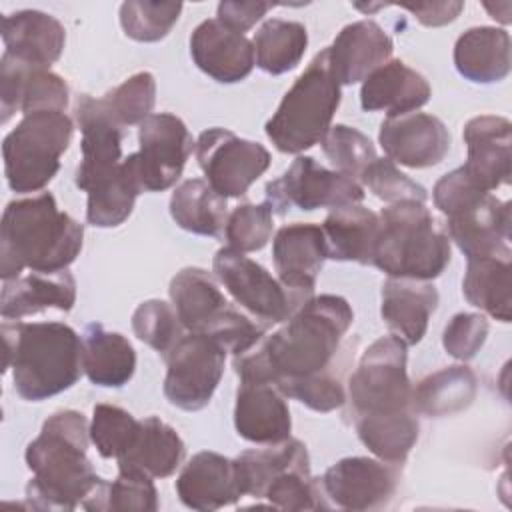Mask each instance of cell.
I'll return each mask as SVG.
<instances>
[{"label": "cell", "mask_w": 512, "mask_h": 512, "mask_svg": "<svg viewBox=\"0 0 512 512\" xmlns=\"http://www.w3.org/2000/svg\"><path fill=\"white\" fill-rule=\"evenodd\" d=\"M4 52L14 58L50 68L64 50L66 30L50 14L40 10H18L2 18Z\"/></svg>", "instance_id": "obj_29"}, {"label": "cell", "mask_w": 512, "mask_h": 512, "mask_svg": "<svg viewBox=\"0 0 512 512\" xmlns=\"http://www.w3.org/2000/svg\"><path fill=\"white\" fill-rule=\"evenodd\" d=\"M194 154L206 182L224 198H238L268 170L270 152L252 140H244L226 128L204 130Z\"/></svg>", "instance_id": "obj_13"}, {"label": "cell", "mask_w": 512, "mask_h": 512, "mask_svg": "<svg viewBox=\"0 0 512 512\" xmlns=\"http://www.w3.org/2000/svg\"><path fill=\"white\" fill-rule=\"evenodd\" d=\"M400 6L410 14H414V18L424 26L450 24L464 10L462 2H416V4H400Z\"/></svg>", "instance_id": "obj_53"}, {"label": "cell", "mask_w": 512, "mask_h": 512, "mask_svg": "<svg viewBox=\"0 0 512 512\" xmlns=\"http://www.w3.org/2000/svg\"><path fill=\"white\" fill-rule=\"evenodd\" d=\"M74 118L82 132V162L76 168L74 182L88 192L112 178L122 166V126L110 116L102 98L78 96Z\"/></svg>", "instance_id": "obj_16"}, {"label": "cell", "mask_w": 512, "mask_h": 512, "mask_svg": "<svg viewBox=\"0 0 512 512\" xmlns=\"http://www.w3.org/2000/svg\"><path fill=\"white\" fill-rule=\"evenodd\" d=\"M378 140L388 160L408 168L436 166L450 150L448 128L426 112L388 116L380 124Z\"/></svg>", "instance_id": "obj_19"}, {"label": "cell", "mask_w": 512, "mask_h": 512, "mask_svg": "<svg viewBox=\"0 0 512 512\" xmlns=\"http://www.w3.org/2000/svg\"><path fill=\"white\" fill-rule=\"evenodd\" d=\"M436 306L438 290L432 280L388 276L382 284V320L406 346H414L424 338Z\"/></svg>", "instance_id": "obj_26"}, {"label": "cell", "mask_w": 512, "mask_h": 512, "mask_svg": "<svg viewBox=\"0 0 512 512\" xmlns=\"http://www.w3.org/2000/svg\"><path fill=\"white\" fill-rule=\"evenodd\" d=\"M190 56L204 74L222 84L244 80L256 64L254 44L218 18H208L194 28Z\"/></svg>", "instance_id": "obj_20"}, {"label": "cell", "mask_w": 512, "mask_h": 512, "mask_svg": "<svg viewBox=\"0 0 512 512\" xmlns=\"http://www.w3.org/2000/svg\"><path fill=\"white\" fill-rule=\"evenodd\" d=\"M88 444L90 424L82 412L58 410L44 420L24 452L32 472L26 496L34 508L74 510L96 490L104 478L86 456Z\"/></svg>", "instance_id": "obj_2"}, {"label": "cell", "mask_w": 512, "mask_h": 512, "mask_svg": "<svg viewBox=\"0 0 512 512\" xmlns=\"http://www.w3.org/2000/svg\"><path fill=\"white\" fill-rule=\"evenodd\" d=\"M84 226L58 210L50 192L12 200L0 224V276L66 270L82 250Z\"/></svg>", "instance_id": "obj_3"}, {"label": "cell", "mask_w": 512, "mask_h": 512, "mask_svg": "<svg viewBox=\"0 0 512 512\" xmlns=\"http://www.w3.org/2000/svg\"><path fill=\"white\" fill-rule=\"evenodd\" d=\"M352 320L346 298L312 296L276 332L264 334L250 350L234 356L232 366L240 380L272 382L276 388L286 380L332 370Z\"/></svg>", "instance_id": "obj_1"}, {"label": "cell", "mask_w": 512, "mask_h": 512, "mask_svg": "<svg viewBox=\"0 0 512 512\" xmlns=\"http://www.w3.org/2000/svg\"><path fill=\"white\" fill-rule=\"evenodd\" d=\"M510 130V120L494 114L470 118L464 126L468 158L462 168L488 192L510 182Z\"/></svg>", "instance_id": "obj_24"}, {"label": "cell", "mask_w": 512, "mask_h": 512, "mask_svg": "<svg viewBox=\"0 0 512 512\" xmlns=\"http://www.w3.org/2000/svg\"><path fill=\"white\" fill-rule=\"evenodd\" d=\"M76 302V280L68 270L30 272L2 280L0 314L4 320H20L44 310L70 312Z\"/></svg>", "instance_id": "obj_27"}, {"label": "cell", "mask_w": 512, "mask_h": 512, "mask_svg": "<svg viewBox=\"0 0 512 512\" xmlns=\"http://www.w3.org/2000/svg\"><path fill=\"white\" fill-rule=\"evenodd\" d=\"M182 2H138L130 0L120 6V26L136 42H158L168 36L178 22Z\"/></svg>", "instance_id": "obj_45"}, {"label": "cell", "mask_w": 512, "mask_h": 512, "mask_svg": "<svg viewBox=\"0 0 512 512\" xmlns=\"http://www.w3.org/2000/svg\"><path fill=\"white\" fill-rule=\"evenodd\" d=\"M306 460H310L308 450L296 438H286L276 444H264V448H254L238 454L232 464L240 494L262 498L264 488L276 474Z\"/></svg>", "instance_id": "obj_38"}, {"label": "cell", "mask_w": 512, "mask_h": 512, "mask_svg": "<svg viewBox=\"0 0 512 512\" xmlns=\"http://www.w3.org/2000/svg\"><path fill=\"white\" fill-rule=\"evenodd\" d=\"M396 464L350 456L332 464L320 478L324 496L342 510H380L398 488Z\"/></svg>", "instance_id": "obj_17"}, {"label": "cell", "mask_w": 512, "mask_h": 512, "mask_svg": "<svg viewBox=\"0 0 512 512\" xmlns=\"http://www.w3.org/2000/svg\"><path fill=\"white\" fill-rule=\"evenodd\" d=\"M172 306L188 332H200L220 342L234 356L250 350L264 334L258 324L234 308L222 294L216 278L196 266L182 268L170 280Z\"/></svg>", "instance_id": "obj_8"}, {"label": "cell", "mask_w": 512, "mask_h": 512, "mask_svg": "<svg viewBox=\"0 0 512 512\" xmlns=\"http://www.w3.org/2000/svg\"><path fill=\"white\" fill-rule=\"evenodd\" d=\"M74 122L58 110L22 116L2 142L4 174L18 194L42 190L60 170V156L68 150Z\"/></svg>", "instance_id": "obj_9"}, {"label": "cell", "mask_w": 512, "mask_h": 512, "mask_svg": "<svg viewBox=\"0 0 512 512\" xmlns=\"http://www.w3.org/2000/svg\"><path fill=\"white\" fill-rule=\"evenodd\" d=\"M110 116L124 128L140 124L156 104V80L150 72H136L102 98Z\"/></svg>", "instance_id": "obj_46"}, {"label": "cell", "mask_w": 512, "mask_h": 512, "mask_svg": "<svg viewBox=\"0 0 512 512\" xmlns=\"http://www.w3.org/2000/svg\"><path fill=\"white\" fill-rule=\"evenodd\" d=\"M328 258L338 262L372 264L374 248L380 230V218L370 208L358 204H344L332 208L322 224Z\"/></svg>", "instance_id": "obj_31"}, {"label": "cell", "mask_w": 512, "mask_h": 512, "mask_svg": "<svg viewBox=\"0 0 512 512\" xmlns=\"http://www.w3.org/2000/svg\"><path fill=\"white\" fill-rule=\"evenodd\" d=\"M406 348L400 338L382 336L364 350L348 378V400L354 418L414 410Z\"/></svg>", "instance_id": "obj_10"}, {"label": "cell", "mask_w": 512, "mask_h": 512, "mask_svg": "<svg viewBox=\"0 0 512 512\" xmlns=\"http://www.w3.org/2000/svg\"><path fill=\"white\" fill-rule=\"evenodd\" d=\"M184 454L186 446L178 432L158 416H148L140 420V430L130 450L118 458V466H134L152 478H166L178 470Z\"/></svg>", "instance_id": "obj_34"}, {"label": "cell", "mask_w": 512, "mask_h": 512, "mask_svg": "<svg viewBox=\"0 0 512 512\" xmlns=\"http://www.w3.org/2000/svg\"><path fill=\"white\" fill-rule=\"evenodd\" d=\"M4 370H12L14 390L40 402L72 388L82 372V338L62 322H4Z\"/></svg>", "instance_id": "obj_4"}, {"label": "cell", "mask_w": 512, "mask_h": 512, "mask_svg": "<svg viewBox=\"0 0 512 512\" xmlns=\"http://www.w3.org/2000/svg\"><path fill=\"white\" fill-rule=\"evenodd\" d=\"M82 506L94 512H156L160 502L150 474L134 466H118L116 480H102Z\"/></svg>", "instance_id": "obj_40"}, {"label": "cell", "mask_w": 512, "mask_h": 512, "mask_svg": "<svg viewBox=\"0 0 512 512\" xmlns=\"http://www.w3.org/2000/svg\"><path fill=\"white\" fill-rule=\"evenodd\" d=\"M362 184L380 200L388 204L398 202H426V188L404 172L396 168V164L388 158H376L360 176Z\"/></svg>", "instance_id": "obj_49"}, {"label": "cell", "mask_w": 512, "mask_h": 512, "mask_svg": "<svg viewBox=\"0 0 512 512\" xmlns=\"http://www.w3.org/2000/svg\"><path fill=\"white\" fill-rule=\"evenodd\" d=\"M478 392L476 374L464 366H448L412 386V408L424 416H446L466 410Z\"/></svg>", "instance_id": "obj_35"}, {"label": "cell", "mask_w": 512, "mask_h": 512, "mask_svg": "<svg viewBox=\"0 0 512 512\" xmlns=\"http://www.w3.org/2000/svg\"><path fill=\"white\" fill-rule=\"evenodd\" d=\"M82 366L92 384L120 388L134 376L136 352L128 338L92 322L82 334Z\"/></svg>", "instance_id": "obj_32"}, {"label": "cell", "mask_w": 512, "mask_h": 512, "mask_svg": "<svg viewBox=\"0 0 512 512\" xmlns=\"http://www.w3.org/2000/svg\"><path fill=\"white\" fill-rule=\"evenodd\" d=\"M142 184L132 160V154L122 160L120 170L106 182L92 188L86 204V220L98 228L120 226L132 214L138 194H142Z\"/></svg>", "instance_id": "obj_39"}, {"label": "cell", "mask_w": 512, "mask_h": 512, "mask_svg": "<svg viewBox=\"0 0 512 512\" xmlns=\"http://www.w3.org/2000/svg\"><path fill=\"white\" fill-rule=\"evenodd\" d=\"M512 256L470 258L464 278V298L488 316L510 322L512 316Z\"/></svg>", "instance_id": "obj_33"}, {"label": "cell", "mask_w": 512, "mask_h": 512, "mask_svg": "<svg viewBox=\"0 0 512 512\" xmlns=\"http://www.w3.org/2000/svg\"><path fill=\"white\" fill-rule=\"evenodd\" d=\"M364 200V188L336 170L320 166L310 156H298L290 168L266 184V204L274 214H286L292 206L300 210L338 208Z\"/></svg>", "instance_id": "obj_14"}, {"label": "cell", "mask_w": 512, "mask_h": 512, "mask_svg": "<svg viewBox=\"0 0 512 512\" xmlns=\"http://www.w3.org/2000/svg\"><path fill=\"white\" fill-rule=\"evenodd\" d=\"M132 330L138 340L166 356L184 336V326L174 310L164 300H146L132 314Z\"/></svg>", "instance_id": "obj_47"}, {"label": "cell", "mask_w": 512, "mask_h": 512, "mask_svg": "<svg viewBox=\"0 0 512 512\" xmlns=\"http://www.w3.org/2000/svg\"><path fill=\"white\" fill-rule=\"evenodd\" d=\"M226 348L214 338L188 332L164 356V396L176 408L196 412L212 400L226 362Z\"/></svg>", "instance_id": "obj_12"}, {"label": "cell", "mask_w": 512, "mask_h": 512, "mask_svg": "<svg viewBox=\"0 0 512 512\" xmlns=\"http://www.w3.org/2000/svg\"><path fill=\"white\" fill-rule=\"evenodd\" d=\"M274 212L266 202L262 204H240L236 206L224 224V238L228 248L236 252H256L262 250L272 238Z\"/></svg>", "instance_id": "obj_48"}, {"label": "cell", "mask_w": 512, "mask_h": 512, "mask_svg": "<svg viewBox=\"0 0 512 512\" xmlns=\"http://www.w3.org/2000/svg\"><path fill=\"white\" fill-rule=\"evenodd\" d=\"M454 66L474 84L500 82L510 72V34L494 26H474L454 44Z\"/></svg>", "instance_id": "obj_30"}, {"label": "cell", "mask_w": 512, "mask_h": 512, "mask_svg": "<svg viewBox=\"0 0 512 512\" xmlns=\"http://www.w3.org/2000/svg\"><path fill=\"white\" fill-rule=\"evenodd\" d=\"M340 84L332 74L328 48L320 50L284 94L266 122V136L284 154H300L322 142L340 106Z\"/></svg>", "instance_id": "obj_7"}, {"label": "cell", "mask_w": 512, "mask_h": 512, "mask_svg": "<svg viewBox=\"0 0 512 512\" xmlns=\"http://www.w3.org/2000/svg\"><path fill=\"white\" fill-rule=\"evenodd\" d=\"M234 428L238 436L256 444H276L290 438L292 418L286 396L272 382L240 380Z\"/></svg>", "instance_id": "obj_22"}, {"label": "cell", "mask_w": 512, "mask_h": 512, "mask_svg": "<svg viewBox=\"0 0 512 512\" xmlns=\"http://www.w3.org/2000/svg\"><path fill=\"white\" fill-rule=\"evenodd\" d=\"M138 430L140 420L120 406L96 404L92 410L90 440L102 458H122L130 450Z\"/></svg>", "instance_id": "obj_44"}, {"label": "cell", "mask_w": 512, "mask_h": 512, "mask_svg": "<svg viewBox=\"0 0 512 512\" xmlns=\"http://www.w3.org/2000/svg\"><path fill=\"white\" fill-rule=\"evenodd\" d=\"M432 96L428 80L402 60H388L376 68L360 88V104L366 112L400 116L416 112Z\"/></svg>", "instance_id": "obj_28"}, {"label": "cell", "mask_w": 512, "mask_h": 512, "mask_svg": "<svg viewBox=\"0 0 512 512\" xmlns=\"http://www.w3.org/2000/svg\"><path fill=\"white\" fill-rule=\"evenodd\" d=\"M262 498L282 510H320L330 506L324 500L322 484L310 474V460L276 474L264 488Z\"/></svg>", "instance_id": "obj_42"}, {"label": "cell", "mask_w": 512, "mask_h": 512, "mask_svg": "<svg viewBox=\"0 0 512 512\" xmlns=\"http://www.w3.org/2000/svg\"><path fill=\"white\" fill-rule=\"evenodd\" d=\"M394 50L392 38L374 20H358L344 26L328 46V60L338 84L364 82L376 68L388 62Z\"/></svg>", "instance_id": "obj_23"}, {"label": "cell", "mask_w": 512, "mask_h": 512, "mask_svg": "<svg viewBox=\"0 0 512 512\" xmlns=\"http://www.w3.org/2000/svg\"><path fill=\"white\" fill-rule=\"evenodd\" d=\"M180 502L192 510H218L242 498L230 458L202 450L194 454L176 478Z\"/></svg>", "instance_id": "obj_25"}, {"label": "cell", "mask_w": 512, "mask_h": 512, "mask_svg": "<svg viewBox=\"0 0 512 512\" xmlns=\"http://www.w3.org/2000/svg\"><path fill=\"white\" fill-rule=\"evenodd\" d=\"M372 264L392 278L434 280L450 264V238L422 202H398L378 214Z\"/></svg>", "instance_id": "obj_6"}, {"label": "cell", "mask_w": 512, "mask_h": 512, "mask_svg": "<svg viewBox=\"0 0 512 512\" xmlns=\"http://www.w3.org/2000/svg\"><path fill=\"white\" fill-rule=\"evenodd\" d=\"M220 284L246 312L262 324L286 322L314 294L292 290L264 266L232 248H220L212 260Z\"/></svg>", "instance_id": "obj_11"}, {"label": "cell", "mask_w": 512, "mask_h": 512, "mask_svg": "<svg viewBox=\"0 0 512 512\" xmlns=\"http://www.w3.org/2000/svg\"><path fill=\"white\" fill-rule=\"evenodd\" d=\"M252 44L256 66L278 76L300 64L308 48V32L300 22L270 18L258 28Z\"/></svg>", "instance_id": "obj_41"}, {"label": "cell", "mask_w": 512, "mask_h": 512, "mask_svg": "<svg viewBox=\"0 0 512 512\" xmlns=\"http://www.w3.org/2000/svg\"><path fill=\"white\" fill-rule=\"evenodd\" d=\"M272 6L274 4H270V2H232V0H224V2L218 4L216 16L224 26L232 28L238 34H244L258 20H262Z\"/></svg>", "instance_id": "obj_52"}, {"label": "cell", "mask_w": 512, "mask_h": 512, "mask_svg": "<svg viewBox=\"0 0 512 512\" xmlns=\"http://www.w3.org/2000/svg\"><path fill=\"white\" fill-rule=\"evenodd\" d=\"M272 258L284 286L314 294L316 278L328 258L322 226L310 222L282 226L272 242Z\"/></svg>", "instance_id": "obj_21"}, {"label": "cell", "mask_w": 512, "mask_h": 512, "mask_svg": "<svg viewBox=\"0 0 512 512\" xmlns=\"http://www.w3.org/2000/svg\"><path fill=\"white\" fill-rule=\"evenodd\" d=\"M70 100L66 82L50 68L34 66L4 52L0 58V120L8 122L16 110L64 112Z\"/></svg>", "instance_id": "obj_18"}, {"label": "cell", "mask_w": 512, "mask_h": 512, "mask_svg": "<svg viewBox=\"0 0 512 512\" xmlns=\"http://www.w3.org/2000/svg\"><path fill=\"white\" fill-rule=\"evenodd\" d=\"M170 216L186 232L200 236H218L226 224V198L206 180H184L170 198Z\"/></svg>", "instance_id": "obj_36"}, {"label": "cell", "mask_w": 512, "mask_h": 512, "mask_svg": "<svg viewBox=\"0 0 512 512\" xmlns=\"http://www.w3.org/2000/svg\"><path fill=\"white\" fill-rule=\"evenodd\" d=\"M140 150L132 154L144 192H162L182 176L186 160L194 148L186 124L170 114H150L138 124Z\"/></svg>", "instance_id": "obj_15"}, {"label": "cell", "mask_w": 512, "mask_h": 512, "mask_svg": "<svg viewBox=\"0 0 512 512\" xmlns=\"http://www.w3.org/2000/svg\"><path fill=\"white\" fill-rule=\"evenodd\" d=\"M320 144L336 172L352 180H358L364 170L378 158L372 140L346 124L332 126Z\"/></svg>", "instance_id": "obj_43"}, {"label": "cell", "mask_w": 512, "mask_h": 512, "mask_svg": "<svg viewBox=\"0 0 512 512\" xmlns=\"http://www.w3.org/2000/svg\"><path fill=\"white\" fill-rule=\"evenodd\" d=\"M436 208L446 216V234L470 258L512 256L510 202L484 190L462 166L444 174L432 190Z\"/></svg>", "instance_id": "obj_5"}, {"label": "cell", "mask_w": 512, "mask_h": 512, "mask_svg": "<svg viewBox=\"0 0 512 512\" xmlns=\"http://www.w3.org/2000/svg\"><path fill=\"white\" fill-rule=\"evenodd\" d=\"M278 390L286 398H294L316 412H332L346 402L344 384L334 370L286 380L278 386Z\"/></svg>", "instance_id": "obj_50"}, {"label": "cell", "mask_w": 512, "mask_h": 512, "mask_svg": "<svg viewBox=\"0 0 512 512\" xmlns=\"http://www.w3.org/2000/svg\"><path fill=\"white\" fill-rule=\"evenodd\" d=\"M356 434L360 442L380 460L402 464L418 440V418L414 410L394 414L356 416Z\"/></svg>", "instance_id": "obj_37"}, {"label": "cell", "mask_w": 512, "mask_h": 512, "mask_svg": "<svg viewBox=\"0 0 512 512\" xmlns=\"http://www.w3.org/2000/svg\"><path fill=\"white\" fill-rule=\"evenodd\" d=\"M488 320L476 312H460L450 318L442 334L444 350L462 362L472 360L488 338Z\"/></svg>", "instance_id": "obj_51"}]
</instances>
